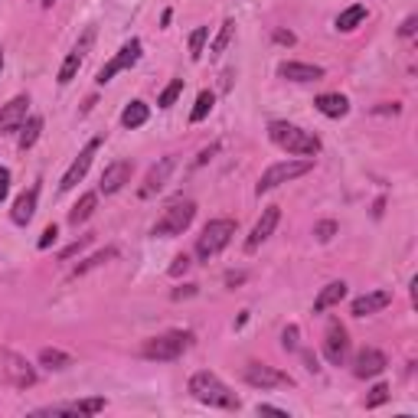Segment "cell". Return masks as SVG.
Returning a JSON list of instances; mask_svg holds the SVG:
<instances>
[{
    "label": "cell",
    "instance_id": "cell-14",
    "mask_svg": "<svg viewBox=\"0 0 418 418\" xmlns=\"http://www.w3.org/2000/svg\"><path fill=\"white\" fill-rule=\"evenodd\" d=\"M278 219H281V213H278V206H268L262 213V219L255 223V229H252V235L245 239V252H258V245H262L265 239H268L271 233H275V225H278Z\"/></svg>",
    "mask_w": 418,
    "mask_h": 418
},
{
    "label": "cell",
    "instance_id": "cell-19",
    "mask_svg": "<svg viewBox=\"0 0 418 418\" xmlns=\"http://www.w3.org/2000/svg\"><path fill=\"white\" fill-rule=\"evenodd\" d=\"M278 76L291 78V82H317V78H324V69L320 66H307V62H281Z\"/></svg>",
    "mask_w": 418,
    "mask_h": 418
},
{
    "label": "cell",
    "instance_id": "cell-31",
    "mask_svg": "<svg viewBox=\"0 0 418 418\" xmlns=\"http://www.w3.org/2000/svg\"><path fill=\"white\" fill-rule=\"evenodd\" d=\"M213 105H216V95L209 92V88H203L200 95H196V105H193V111H190V121H203V118L213 111Z\"/></svg>",
    "mask_w": 418,
    "mask_h": 418
},
{
    "label": "cell",
    "instance_id": "cell-37",
    "mask_svg": "<svg viewBox=\"0 0 418 418\" xmlns=\"http://www.w3.org/2000/svg\"><path fill=\"white\" fill-rule=\"evenodd\" d=\"M186 271H190V258L177 255V258H173V265H170V275H173V278H180V275H186Z\"/></svg>",
    "mask_w": 418,
    "mask_h": 418
},
{
    "label": "cell",
    "instance_id": "cell-45",
    "mask_svg": "<svg viewBox=\"0 0 418 418\" xmlns=\"http://www.w3.org/2000/svg\"><path fill=\"white\" fill-rule=\"evenodd\" d=\"M304 363H307V369H310V372L317 369V363H314V357H310V353H304Z\"/></svg>",
    "mask_w": 418,
    "mask_h": 418
},
{
    "label": "cell",
    "instance_id": "cell-35",
    "mask_svg": "<svg viewBox=\"0 0 418 418\" xmlns=\"http://www.w3.org/2000/svg\"><path fill=\"white\" fill-rule=\"evenodd\" d=\"M333 233H337V223H333V219H324V223L314 225V235H317L320 242H330Z\"/></svg>",
    "mask_w": 418,
    "mask_h": 418
},
{
    "label": "cell",
    "instance_id": "cell-20",
    "mask_svg": "<svg viewBox=\"0 0 418 418\" xmlns=\"http://www.w3.org/2000/svg\"><path fill=\"white\" fill-rule=\"evenodd\" d=\"M389 304H392V291H369V295L357 297L350 310H353V317H366V314H376V310L389 307Z\"/></svg>",
    "mask_w": 418,
    "mask_h": 418
},
{
    "label": "cell",
    "instance_id": "cell-38",
    "mask_svg": "<svg viewBox=\"0 0 418 418\" xmlns=\"http://www.w3.org/2000/svg\"><path fill=\"white\" fill-rule=\"evenodd\" d=\"M56 235H59V229H56V225H46V229H43V235H39V248H49L56 242Z\"/></svg>",
    "mask_w": 418,
    "mask_h": 418
},
{
    "label": "cell",
    "instance_id": "cell-26",
    "mask_svg": "<svg viewBox=\"0 0 418 418\" xmlns=\"http://www.w3.org/2000/svg\"><path fill=\"white\" fill-rule=\"evenodd\" d=\"M363 16H366V7L363 4H353V7H347L340 16H337V30H343V33L357 30V26L363 24Z\"/></svg>",
    "mask_w": 418,
    "mask_h": 418
},
{
    "label": "cell",
    "instance_id": "cell-10",
    "mask_svg": "<svg viewBox=\"0 0 418 418\" xmlns=\"http://www.w3.org/2000/svg\"><path fill=\"white\" fill-rule=\"evenodd\" d=\"M324 357H327V363H333V366H343V363H347V357H350V337H347V330H343L337 320L327 327Z\"/></svg>",
    "mask_w": 418,
    "mask_h": 418
},
{
    "label": "cell",
    "instance_id": "cell-8",
    "mask_svg": "<svg viewBox=\"0 0 418 418\" xmlns=\"http://www.w3.org/2000/svg\"><path fill=\"white\" fill-rule=\"evenodd\" d=\"M242 376H245L248 386H255V389H281V386H295V379H291L287 372L275 369V366H265V363H248L245 369H242Z\"/></svg>",
    "mask_w": 418,
    "mask_h": 418
},
{
    "label": "cell",
    "instance_id": "cell-12",
    "mask_svg": "<svg viewBox=\"0 0 418 418\" xmlns=\"http://www.w3.org/2000/svg\"><path fill=\"white\" fill-rule=\"evenodd\" d=\"M98 144H101V138H95V141H88L86 144V151L72 160V167L66 170V177H62V183H59V190H72V186L78 183V180L86 177L88 173V167H92V157H95V151H98Z\"/></svg>",
    "mask_w": 418,
    "mask_h": 418
},
{
    "label": "cell",
    "instance_id": "cell-23",
    "mask_svg": "<svg viewBox=\"0 0 418 418\" xmlns=\"http://www.w3.org/2000/svg\"><path fill=\"white\" fill-rule=\"evenodd\" d=\"M343 297H347V285L343 281H330V285L324 287L317 295V301H314V314H324V310H330L333 304H340Z\"/></svg>",
    "mask_w": 418,
    "mask_h": 418
},
{
    "label": "cell",
    "instance_id": "cell-6",
    "mask_svg": "<svg viewBox=\"0 0 418 418\" xmlns=\"http://www.w3.org/2000/svg\"><path fill=\"white\" fill-rule=\"evenodd\" d=\"M310 167H314V160H281V163H275V167H268L255 186L258 196L275 190V186H281V183H287V180H297V177H304V173H310Z\"/></svg>",
    "mask_w": 418,
    "mask_h": 418
},
{
    "label": "cell",
    "instance_id": "cell-36",
    "mask_svg": "<svg viewBox=\"0 0 418 418\" xmlns=\"http://www.w3.org/2000/svg\"><path fill=\"white\" fill-rule=\"evenodd\" d=\"M281 347H285V350H297V327L295 324L281 333Z\"/></svg>",
    "mask_w": 418,
    "mask_h": 418
},
{
    "label": "cell",
    "instance_id": "cell-39",
    "mask_svg": "<svg viewBox=\"0 0 418 418\" xmlns=\"http://www.w3.org/2000/svg\"><path fill=\"white\" fill-rule=\"evenodd\" d=\"M7 193H10V170L7 167H0V203L7 200Z\"/></svg>",
    "mask_w": 418,
    "mask_h": 418
},
{
    "label": "cell",
    "instance_id": "cell-43",
    "mask_svg": "<svg viewBox=\"0 0 418 418\" xmlns=\"http://www.w3.org/2000/svg\"><path fill=\"white\" fill-rule=\"evenodd\" d=\"M196 295V285H186L180 287V291H173V301H180V297H193Z\"/></svg>",
    "mask_w": 418,
    "mask_h": 418
},
{
    "label": "cell",
    "instance_id": "cell-21",
    "mask_svg": "<svg viewBox=\"0 0 418 418\" xmlns=\"http://www.w3.org/2000/svg\"><path fill=\"white\" fill-rule=\"evenodd\" d=\"M36 196H39V186H30V190H24V193L16 196L14 213H10V219H14L16 225H26L33 219V213H36Z\"/></svg>",
    "mask_w": 418,
    "mask_h": 418
},
{
    "label": "cell",
    "instance_id": "cell-34",
    "mask_svg": "<svg viewBox=\"0 0 418 418\" xmlns=\"http://www.w3.org/2000/svg\"><path fill=\"white\" fill-rule=\"evenodd\" d=\"M386 399H389V386L379 382V386H372V392L366 395V409H376V405H382Z\"/></svg>",
    "mask_w": 418,
    "mask_h": 418
},
{
    "label": "cell",
    "instance_id": "cell-47",
    "mask_svg": "<svg viewBox=\"0 0 418 418\" xmlns=\"http://www.w3.org/2000/svg\"><path fill=\"white\" fill-rule=\"evenodd\" d=\"M43 4H46V7H53V4H56V0H43Z\"/></svg>",
    "mask_w": 418,
    "mask_h": 418
},
{
    "label": "cell",
    "instance_id": "cell-28",
    "mask_svg": "<svg viewBox=\"0 0 418 418\" xmlns=\"http://www.w3.org/2000/svg\"><path fill=\"white\" fill-rule=\"evenodd\" d=\"M39 366H46V369H69L72 357H69V353H62V350L46 347L43 353H39Z\"/></svg>",
    "mask_w": 418,
    "mask_h": 418
},
{
    "label": "cell",
    "instance_id": "cell-17",
    "mask_svg": "<svg viewBox=\"0 0 418 418\" xmlns=\"http://www.w3.org/2000/svg\"><path fill=\"white\" fill-rule=\"evenodd\" d=\"M131 180V163L128 160H115L105 167V173H101V193H118L124 183Z\"/></svg>",
    "mask_w": 418,
    "mask_h": 418
},
{
    "label": "cell",
    "instance_id": "cell-41",
    "mask_svg": "<svg viewBox=\"0 0 418 418\" xmlns=\"http://www.w3.org/2000/svg\"><path fill=\"white\" fill-rule=\"evenodd\" d=\"M275 43H285V46H295V33H287V30H275Z\"/></svg>",
    "mask_w": 418,
    "mask_h": 418
},
{
    "label": "cell",
    "instance_id": "cell-5",
    "mask_svg": "<svg viewBox=\"0 0 418 418\" xmlns=\"http://www.w3.org/2000/svg\"><path fill=\"white\" fill-rule=\"evenodd\" d=\"M196 216V206L193 203H173V206L163 209V216L154 223V235H163V239H170V235H183L190 229Z\"/></svg>",
    "mask_w": 418,
    "mask_h": 418
},
{
    "label": "cell",
    "instance_id": "cell-25",
    "mask_svg": "<svg viewBox=\"0 0 418 418\" xmlns=\"http://www.w3.org/2000/svg\"><path fill=\"white\" fill-rule=\"evenodd\" d=\"M111 258H118V248H101V252H95L92 258H86V262H82L76 271H72V278H82V275H88L92 268H101V265H108Z\"/></svg>",
    "mask_w": 418,
    "mask_h": 418
},
{
    "label": "cell",
    "instance_id": "cell-7",
    "mask_svg": "<svg viewBox=\"0 0 418 418\" xmlns=\"http://www.w3.org/2000/svg\"><path fill=\"white\" fill-rule=\"evenodd\" d=\"M0 363H4V376H7L10 386L30 389L33 382H36V372H33V366L26 363L20 353H14V350H0Z\"/></svg>",
    "mask_w": 418,
    "mask_h": 418
},
{
    "label": "cell",
    "instance_id": "cell-1",
    "mask_svg": "<svg viewBox=\"0 0 418 418\" xmlns=\"http://www.w3.org/2000/svg\"><path fill=\"white\" fill-rule=\"evenodd\" d=\"M190 395H193L196 402L209 405V409H239V395L233 392V389L225 386L219 376H213V372H196L193 379H190Z\"/></svg>",
    "mask_w": 418,
    "mask_h": 418
},
{
    "label": "cell",
    "instance_id": "cell-13",
    "mask_svg": "<svg viewBox=\"0 0 418 418\" xmlns=\"http://www.w3.org/2000/svg\"><path fill=\"white\" fill-rule=\"evenodd\" d=\"M101 409H105V399H82V402L46 405V409H36L33 415H98Z\"/></svg>",
    "mask_w": 418,
    "mask_h": 418
},
{
    "label": "cell",
    "instance_id": "cell-16",
    "mask_svg": "<svg viewBox=\"0 0 418 418\" xmlns=\"http://www.w3.org/2000/svg\"><path fill=\"white\" fill-rule=\"evenodd\" d=\"M88 43H92V33H86V39H82V43H78V46L72 49L69 56H66V62H62V66H59V78H56L59 86H69L72 78L78 76V69H82V59H86V49H88Z\"/></svg>",
    "mask_w": 418,
    "mask_h": 418
},
{
    "label": "cell",
    "instance_id": "cell-33",
    "mask_svg": "<svg viewBox=\"0 0 418 418\" xmlns=\"http://www.w3.org/2000/svg\"><path fill=\"white\" fill-rule=\"evenodd\" d=\"M206 36H209V26H196L193 33H190V59H200L203 56V43H206Z\"/></svg>",
    "mask_w": 418,
    "mask_h": 418
},
{
    "label": "cell",
    "instance_id": "cell-9",
    "mask_svg": "<svg viewBox=\"0 0 418 418\" xmlns=\"http://www.w3.org/2000/svg\"><path fill=\"white\" fill-rule=\"evenodd\" d=\"M138 59H141V39H128V43L121 46V53H118L115 59H108V62H105V66L98 69V78H95V82H98V86H105V82H111V78L118 76V72L131 69Z\"/></svg>",
    "mask_w": 418,
    "mask_h": 418
},
{
    "label": "cell",
    "instance_id": "cell-42",
    "mask_svg": "<svg viewBox=\"0 0 418 418\" xmlns=\"http://www.w3.org/2000/svg\"><path fill=\"white\" fill-rule=\"evenodd\" d=\"M415 26H418V16H409V20L402 24V30H399V33H402V36H412V33H415Z\"/></svg>",
    "mask_w": 418,
    "mask_h": 418
},
{
    "label": "cell",
    "instance_id": "cell-30",
    "mask_svg": "<svg viewBox=\"0 0 418 418\" xmlns=\"http://www.w3.org/2000/svg\"><path fill=\"white\" fill-rule=\"evenodd\" d=\"M39 131H43V118L33 115L30 121H24V128H20V151H30L33 144H36Z\"/></svg>",
    "mask_w": 418,
    "mask_h": 418
},
{
    "label": "cell",
    "instance_id": "cell-24",
    "mask_svg": "<svg viewBox=\"0 0 418 418\" xmlns=\"http://www.w3.org/2000/svg\"><path fill=\"white\" fill-rule=\"evenodd\" d=\"M148 118H151V108L144 105V101H131V105L121 111V124H124V128H131V131H134V128H141Z\"/></svg>",
    "mask_w": 418,
    "mask_h": 418
},
{
    "label": "cell",
    "instance_id": "cell-46",
    "mask_svg": "<svg viewBox=\"0 0 418 418\" xmlns=\"http://www.w3.org/2000/svg\"><path fill=\"white\" fill-rule=\"evenodd\" d=\"M0 69H4V49H0Z\"/></svg>",
    "mask_w": 418,
    "mask_h": 418
},
{
    "label": "cell",
    "instance_id": "cell-27",
    "mask_svg": "<svg viewBox=\"0 0 418 418\" xmlns=\"http://www.w3.org/2000/svg\"><path fill=\"white\" fill-rule=\"evenodd\" d=\"M233 36H235V20H225V24L219 26L216 39H213V46H209V56H213V59H216V56H223L225 46L233 43Z\"/></svg>",
    "mask_w": 418,
    "mask_h": 418
},
{
    "label": "cell",
    "instance_id": "cell-22",
    "mask_svg": "<svg viewBox=\"0 0 418 418\" xmlns=\"http://www.w3.org/2000/svg\"><path fill=\"white\" fill-rule=\"evenodd\" d=\"M314 108L327 118H343L350 111V101H347V95H340V92H327V95H317Z\"/></svg>",
    "mask_w": 418,
    "mask_h": 418
},
{
    "label": "cell",
    "instance_id": "cell-32",
    "mask_svg": "<svg viewBox=\"0 0 418 418\" xmlns=\"http://www.w3.org/2000/svg\"><path fill=\"white\" fill-rule=\"evenodd\" d=\"M180 92H183V78H173L170 86H167V88H163V92H160V98H157V105H160V108H170L173 101L180 98Z\"/></svg>",
    "mask_w": 418,
    "mask_h": 418
},
{
    "label": "cell",
    "instance_id": "cell-18",
    "mask_svg": "<svg viewBox=\"0 0 418 418\" xmlns=\"http://www.w3.org/2000/svg\"><path fill=\"white\" fill-rule=\"evenodd\" d=\"M173 167H177V160L173 157H163L157 167H151V173H148V180H144V186H141V196L148 200V196H154L157 190H163V183H167V177L173 173Z\"/></svg>",
    "mask_w": 418,
    "mask_h": 418
},
{
    "label": "cell",
    "instance_id": "cell-2",
    "mask_svg": "<svg viewBox=\"0 0 418 418\" xmlns=\"http://www.w3.org/2000/svg\"><path fill=\"white\" fill-rule=\"evenodd\" d=\"M268 138L275 148L287 151V154H297V157H314L320 154V141L314 138L310 131L297 128V124H287V121H271L268 124Z\"/></svg>",
    "mask_w": 418,
    "mask_h": 418
},
{
    "label": "cell",
    "instance_id": "cell-15",
    "mask_svg": "<svg viewBox=\"0 0 418 418\" xmlns=\"http://www.w3.org/2000/svg\"><path fill=\"white\" fill-rule=\"evenodd\" d=\"M382 369H386V357H382L379 350H372V347L360 350V353H357V360H353V372H357L360 379H369V376H379Z\"/></svg>",
    "mask_w": 418,
    "mask_h": 418
},
{
    "label": "cell",
    "instance_id": "cell-4",
    "mask_svg": "<svg viewBox=\"0 0 418 418\" xmlns=\"http://www.w3.org/2000/svg\"><path fill=\"white\" fill-rule=\"evenodd\" d=\"M233 235H235V219H213V223H206L200 242H196V255H200L203 262H209V258L219 255V252L233 242Z\"/></svg>",
    "mask_w": 418,
    "mask_h": 418
},
{
    "label": "cell",
    "instance_id": "cell-3",
    "mask_svg": "<svg viewBox=\"0 0 418 418\" xmlns=\"http://www.w3.org/2000/svg\"><path fill=\"white\" fill-rule=\"evenodd\" d=\"M193 347V333L186 330H170L163 337H154L141 347V357L144 360H157V363H170V360H180L186 350Z\"/></svg>",
    "mask_w": 418,
    "mask_h": 418
},
{
    "label": "cell",
    "instance_id": "cell-29",
    "mask_svg": "<svg viewBox=\"0 0 418 418\" xmlns=\"http://www.w3.org/2000/svg\"><path fill=\"white\" fill-rule=\"evenodd\" d=\"M95 206H98V196H95V193H86V196H82V200L76 203V209H72V213H69V223H72V225L86 223V219L95 213Z\"/></svg>",
    "mask_w": 418,
    "mask_h": 418
},
{
    "label": "cell",
    "instance_id": "cell-11",
    "mask_svg": "<svg viewBox=\"0 0 418 418\" xmlns=\"http://www.w3.org/2000/svg\"><path fill=\"white\" fill-rule=\"evenodd\" d=\"M26 108H30V98L26 95H16L10 98L4 108H0V134H14L24 128L26 121Z\"/></svg>",
    "mask_w": 418,
    "mask_h": 418
},
{
    "label": "cell",
    "instance_id": "cell-44",
    "mask_svg": "<svg viewBox=\"0 0 418 418\" xmlns=\"http://www.w3.org/2000/svg\"><path fill=\"white\" fill-rule=\"evenodd\" d=\"M258 412H265V415H287L285 409H275V405H258Z\"/></svg>",
    "mask_w": 418,
    "mask_h": 418
},
{
    "label": "cell",
    "instance_id": "cell-40",
    "mask_svg": "<svg viewBox=\"0 0 418 418\" xmlns=\"http://www.w3.org/2000/svg\"><path fill=\"white\" fill-rule=\"evenodd\" d=\"M88 242H92V235H82V239L76 242V245H69L66 252H62V258H72V255H78V248H86Z\"/></svg>",
    "mask_w": 418,
    "mask_h": 418
}]
</instances>
